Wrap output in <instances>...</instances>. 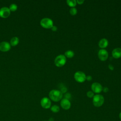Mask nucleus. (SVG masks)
Masks as SVG:
<instances>
[{
    "label": "nucleus",
    "instance_id": "obj_3",
    "mask_svg": "<svg viewBox=\"0 0 121 121\" xmlns=\"http://www.w3.org/2000/svg\"><path fill=\"white\" fill-rule=\"evenodd\" d=\"M66 62V58L64 55L60 54L58 55L54 60L55 65L58 67H60L65 65Z\"/></svg>",
    "mask_w": 121,
    "mask_h": 121
},
{
    "label": "nucleus",
    "instance_id": "obj_21",
    "mask_svg": "<svg viewBox=\"0 0 121 121\" xmlns=\"http://www.w3.org/2000/svg\"><path fill=\"white\" fill-rule=\"evenodd\" d=\"M70 97H71V95L69 93H67L65 95V98H66V99H67L69 100V99Z\"/></svg>",
    "mask_w": 121,
    "mask_h": 121
},
{
    "label": "nucleus",
    "instance_id": "obj_4",
    "mask_svg": "<svg viewBox=\"0 0 121 121\" xmlns=\"http://www.w3.org/2000/svg\"><path fill=\"white\" fill-rule=\"evenodd\" d=\"M41 26L45 28H51L53 26L52 20L48 17H45L40 21Z\"/></svg>",
    "mask_w": 121,
    "mask_h": 121
},
{
    "label": "nucleus",
    "instance_id": "obj_25",
    "mask_svg": "<svg viewBox=\"0 0 121 121\" xmlns=\"http://www.w3.org/2000/svg\"><path fill=\"white\" fill-rule=\"evenodd\" d=\"M76 1H77V3H78V4H82L84 2V0H78Z\"/></svg>",
    "mask_w": 121,
    "mask_h": 121
},
{
    "label": "nucleus",
    "instance_id": "obj_14",
    "mask_svg": "<svg viewBox=\"0 0 121 121\" xmlns=\"http://www.w3.org/2000/svg\"><path fill=\"white\" fill-rule=\"evenodd\" d=\"M19 43V39L17 37H12L10 41V44L12 46H16Z\"/></svg>",
    "mask_w": 121,
    "mask_h": 121
},
{
    "label": "nucleus",
    "instance_id": "obj_17",
    "mask_svg": "<svg viewBox=\"0 0 121 121\" xmlns=\"http://www.w3.org/2000/svg\"><path fill=\"white\" fill-rule=\"evenodd\" d=\"M51 110L53 112H58L60 111V107L59 106L57 105H53L51 107Z\"/></svg>",
    "mask_w": 121,
    "mask_h": 121
},
{
    "label": "nucleus",
    "instance_id": "obj_27",
    "mask_svg": "<svg viewBox=\"0 0 121 121\" xmlns=\"http://www.w3.org/2000/svg\"><path fill=\"white\" fill-rule=\"evenodd\" d=\"M108 68H109L110 69H111V70H112L114 69V67H113L112 64H109V65H108Z\"/></svg>",
    "mask_w": 121,
    "mask_h": 121
},
{
    "label": "nucleus",
    "instance_id": "obj_18",
    "mask_svg": "<svg viewBox=\"0 0 121 121\" xmlns=\"http://www.w3.org/2000/svg\"><path fill=\"white\" fill-rule=\"evenodd\" d=\"M17 9V5L16 4H14V3L11 4L9 6V10L11 11H15Z\"/></svg>",
    "mask_w": 121,
    "mask_h": 121
},
{
    "label": "nucleus",
    "instance_id": "obj_9",
    "mask_svg": "<svg viewBox=\"0 0 121 121\" xmlns=\"http://www.w3.org/2000/svg\"><path fill=\"white\" fill-rule=\"evenodd\" d=\"M91 89L95 93H99L102 91L103 87L100 83L94 82L91 85Z\"/></svg>",
    "mask_w": 121,
    "mask_h": 121
},
{
    "label": "nucleus",
    "instance_id": "obj_24",
    "mask_svg": "<svg viewBox=\"0 0 121 121\" xmlns=\"http://www.w3.org/2000/svg\"><path fill=\"white\" fill-rule=\"evenodd\" d=\"M52 30L53 31H56L57 30V27L56 26H52V27L51 28Z\"/></svg>",
    "mask_w": 121,
    "mask_h": 121
},
{
    "label": "nucleus",
    "instance_id": "obj_28",
    "mask_svg": "<svg viewBox=\"0 0 121 121\" xmlns=\"http://www.w3.org/2000/svg\"><path fill=\"white\" fill-rule=\"evenodd\" d=\"M49 121H53V119L52 118H51L49 119Z\"/></svg>",
    "mask_w": 121,
    "mask_h": 121
},
{
    "label": "nucleus",
    "instance_id": "obj_26",
    "mask_svg": "<svg viewBox=\"0 0 121 121\" xmlns=\"http://www.w3.org/2000/svg\"><path fill=\"white\" fill-rule=\"evenodd\" d=\"M67 89L66 87H63L62 88H61L60 91L62 93H64L67 91Z\"/></svg>",
    "mask_w": 121,
    "mask_h": 121
},
{
    "label": "nucleus",
    "instance_id": "obj_11",
    "mask_svg": "<svg viewBox=\"0 0 121 121\" xmlns=\"http://www.w3.org/2000/svg\"><path fill=\"white\" fill-rule=\"evenodd\" d=\"M11 45L7 42H2L0 43V51L2 52H7L10 49Z\"/></svg>",
    "mask_w": 121,
    "mask_h": 121
},
{
    "label": "nucleus",
    "instance_id": "obj_20",
    "mask_svg": "<svg viewBox=\"0 0 121 121\" xmlns=\"http://www.w3.org/2000/svg\"><path fill=\"white\" fill-rule=\"evenodd\" d=\"M86 95H87V96L88 97H89V98H92L94 96V94L93 91H88L87 92Z\"/></svg>",
    "mask_w": 121,
    "mask_h": 121
},
{
    "label": "nucleus",
    "instance_id": "obj_23",
    "mask_svg": "<svg viewBox=\"0 0 121 121\" xmlns=\"http://www.w3.org/2000/svg\"><path fill=\"white\" fill-rule=\"evenodd\" d=\"M92 77L90 75L86 76V79L88 81H91L92 80Z\"/></svg>",
    "mask_w": 121,
    "mask_h": 121
},
{
    "label": "nucleus",
    "instance_id": "obj_12",
    "mask_svg": "<svg viewBox=\"0 0 121 121\" xmlns=\"http://www.w3.org/2000/svg\"><path fill=\"white\" fill-rule=\"evenodd\" d=\"M112 56L116 59L121 57V48H116L114 49L112 51Z\"/></svg>",
    "mask_w": 121,
    "mask_h": 121
},
{
    "label": "nucleus",
    "instance_id": "obj_5",
    "mask_svg": "<svg viewBox=\"0 0 121 121\" xmlns=\"http://www.w3.org/2000/svg\"><path fill=\"white\" fill-rule=\"evenodd\" d=\"M74 78L78 82L82 83L86 79V75L85 74L80 71H77L74 74Z\"/></svg>",
    "mask_w": 121,
    "mask_h": 121
},
{
    "label": "nucleus",
    "instance_id": "obj_16",
    "mask_svg": "<svg viewBox=\"0 0 121 121\" xmlns=\"http://www.w3.org/2000/svg\"><path fill=\"white\" fill-rule=\"evenodd\" d=\"M66 2L67 4L72 8L74 7L77 4V1L75 0H68Z\"/></svg>",
    "mask_w": 121,
    "mask_h": 121
},
{
    "label": "nucleus",
    "instance_id": "obj_15",
    "mask_svg": "<svg viewBox=\"0 0 121 121\" xmlns=\"http://www.w3.org/2000/svg\"><path fill=\"white\" fill-rule=\"evenodd\" d=\"M64 56L69 58H71L74 56V52L72 51L68 50L65 52Z\"/></svg>",
    "mask_w": 121,
    "mask_h": 121
},
{
    "label": "nucleus",
    "instance_id": "obj_6",
    "mask_svg": "<svg viewBox=\"0 0 121 121\" xmlns=\"http://www.w3.org/2000/svg\"><path fill=\"white\" fill-rule=\"evenodd\" d=\"M41 106L44 109H49L51 106V102L48 97H43L40 102Z\"/></svg>",
    "mask_w": 121,
    "mask_h": 121
},
{
    "label": "nucleus",
    "instance_id": "obj_1",
    "mask_svg": "<svg viewBox=\"0 0 121 121\" xmlns=\"http://www.w3.org/2000/svg\"><path fill=\"white\" fill-rule=\"evenodd\" d=\"M49 96L50 98L53 101L58 102L62 99V93L60 90L53 89L50 92Z\"/></svg>",
    "mask_w": 121,
    "mask_h": 121
},
{
    "label": "nucleus",
    "instance_id": "obj_22",
    "mask_svg": "<svg viewBox=\"0 0 121 121\" xmlns=\"http://www.w3.org/2000/svg\"><path fill=\"white\" fill-rule=\"evenodd\" d=\"M102 90L104 91V92L106 93V92H107L108 91L109 89H108V88L107 87H104V88H103Z\"/></svg>",
    "mask_w": 121,
    "mask_h": 121
},
{
    "label": "nucleus",
    "instance_id": "obj_13",
    "mask_svg": "<svg viewBox=\"0 0 121 121\" xmlns=\"http://www.w3.org/2000/svg\"><path fill=\"white\" fill-rule=\"evenodd\" d=\"M98 45L101 48H104L108 46V41L105 38H102L99 41Z\"/></svg>",
    "mask_w": 121,
    "mask_h": 121
},
{
    "label": "nucleus",
    "instance_id": "obj_19",
    "mask_svg": "<svg viewBox=\"0 0 121 121\" xmlns=\"http://www.w3.org/2000/svg\"><path fill=\"white\" fill-rule=\"evenodd\" d=\"M69 13L71 15H75L77 13V9L74 8H71L69 9Z\"/></svg>",
    "mask_w": 121,
    "mask_h": 121
},
{
    "label": "nucleus",
    "instance_id": "obj_30",
    "mask_svg": "<svg viewBox=\"0 0 121 121\" xmlns=\"http://www.w3.org/2000/svg\"></svg>",
    "mask_w": 121,
    "mask_h": 121
},
{
    "label": "nucleus",
    "instance_id": "obj_29",
    "mask_svg": "<svg viewBox=\"0 0 121 121\" xmlns=\"http://www.w3.org/2000/svg\"><path fill=\"white\" fill-rule=\"evenodd\" d=\"M119 118H120V120H121V112L120 113V114H119Z\"/></svg>",
    "mask_w": 121,
    "mask_h": 121
},
{
    "label": "nucleus",
    "instance_id": "obj_10",
    "mask_svg": "<svg viewBox=\"0 0 121 121\" xmlns=\"http://www.w3.org/2000/svg\"><path fill=\"white\" fill-rule=\"evenodd\" d=\"M60 106L64 110H68L70 108L71 103L69 100L63 98L60 101Z\"/></svg>",
    "mask_w": 121,
    "mask_h": 121
},
{
    "label": "nucleus",
    "instance_id": "obj_8",
    "mask_svg": "<svg viewBox=\"0 0 121 121\" xmlns=\"http://www.w3.org/2000/svg\"><path fill=\"white\" fill-rule=\"evenodd\" d=\"M10 14V10L9 8L4 7L0 9V17L3 18L8 17Z\"/></svg>",
    "mask_w": 121,
    "mask_h": 121
},
{
    "label": "nucleus",
    "instance_id": "obj_7",
    "mask_svg": "<svg viewBox=\"0 0 121 121\" xmlns=\"http://www.w3.org/2000/svg\"><path fill=\"white\" fill-rule=\"evenodd\" d=\"M98 56L101 60L105 61L108 57V52L105 49H101L98 52Z\"/></svg>",
    "mask_w": 121,
    "mask_h": 121
},
{
    "label": "nucleus",
    "instance_id": "obj_2",
    "mask_svg": "<svg viewBox=\"0 0 121 121\" xmlns=\"http://www.w3.org/2000/svg\"><path fill=\"white\" fill-rule=\"evenodd\" d=\"M104 101V97L101 95H96L94 96L93 99V103L95 106L99 107L101 106Z\"/></svg>",
    "mask_w": 121,
    "mask_h": 121
}]
</instances>
